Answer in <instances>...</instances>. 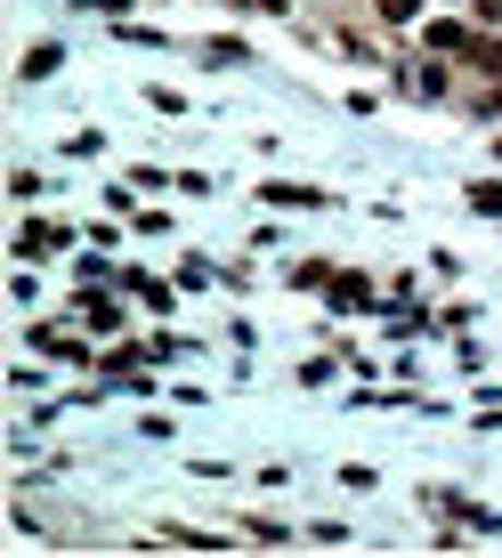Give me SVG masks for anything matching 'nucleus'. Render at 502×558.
I'll return each mask as SVG.
<instances>
[{
	"label": "nucleus",
	"instance_id": "f8f14e48",
	"mask_svg": "<svg viewBox=\"0 0 502 558\" xmlns=\"http://www.w3.org/2000/svg\"><path fill=\"white\" fill-rule=\"evenodd\" d=\"M243 534H251V543H267V550L292 543V526H276V518H243Z\"/></svg>",
	"mask_w": 502,
	"mask_h": 558
},
{
	"label": "nucleus",
	"instance_id": "f257e3e1",
	"mask_svg": "<svg viewBox=\"0 0 502 558\" xmlns=\"http://www.w3.org/2000/svg\"><path fill=\"white\" fill-rule=\"evenodd\" d=\"M478 33H487V25H478V16H462V9H438V16H421V49H430V57H454V65L478 49Z\"/></svg>",
	"mask_w": 502,
	"mask_h": 558
},
{
	"label": "nucleus",
	"instance_id": "39448f33",
	"mask_svg": "<svg viewBox=\"0 0 502 558\" xmlns=\"http://www.w3.org/2000/svg\"><path fill=\"white\" fill-rule=\"evenodd\" d=\"M113 283H122L146 316H170V307H179V283H163V276H139V267H130V276H113Z\"/></svg>",
	"mask_w": 502,
	"mask_h": 558
},
{
	"label": "nucleus",
	"instance_id": "dca6fc26",
	"mask_svg": "<svg viewBox=\"0 0 502 558\" xmlns=\"http://www.w3.org/2000/svg\"><path fill=\"white\" fill-rule=\"evenodd\" d=\"M333 486H349V494H373V486H381V477H373V470H364V461H349V470H340V477H333Z\"/></svg>",
	"mask_w": 502,
	"mask_h": 558
},
{
	"label": "nucleus",
	"instance_id": "ddd939ff",
	"mask_svg": "<svg viewBox=\"0 0 502 558\" xmlns=\"http://www.w3.org/2000/svg\"><path fill=\"white\" fill-rule=\"evenodd\" d=\"M462 203H470V210H502V186L478 179V186H462Z\"/></svg>",
	"mask_w": 502,
	"mask_h": 558
},
{
	"label": "nucleus",
	"instance_id": "20e7f679",
	"mask_svg": "<svg viewBox=\"0 0 502 558\" xmlns=\"http://www.w3.org/2000/svg\"><path fill=\"white\" fill-rule=\"evenodd\" d=\"M122 292V283H113ZM113 292H73V324H89V332H122V300Z\"/></svg>",
	"mask_w": 502,
	"mask_h": 558
},
{
	"label": "nucleus",
	"instance_id": "9b49d317",
	"mask_svg": "<svg viewBox=\"0 0 502 558\" xmlns=\"http://www.w3.org/2000/svg\"><path fill=\"white\" fill-rule=\"evenodd\" d=\"M333 307H357V316H364V307H381V292L357 276V267H340V276H333Z\"/></svg>",
	"mask_w": 502,
	"mask_h": 558
},
{
	"label": "nucleus",
	"instance_id": "f03ea898",
	"mask_svg": "<svg viewBox=\"0 0 502 558\" xmlns=\"http://www.w3.org/2000/svg\"><path fill=\"white\" fill-rule=\"evenodd\" d=\"M33 349L57 356V364H73V373H82V364H98V349H89V324H73V332H57V324H33Z\"/></svg>",
	"mask_w": 502,
	"mask_h": 558
},
{
	"label": "nucleus",
	"instance_id": "aec40b11",
	"mask_svg": "<svg viewBox=\"0 0 502 558\" xmlns=\"http://www.w3.org/2000/svg\"><path fill=\"white\" fill-rule=\"evenodd\" d=\"M494 154H502V138H494Z\"/></svg>",
	"mask_w": 502,
	"mask_h": 558
},
{
	"label": "nucleus",
	"instance_id": "6ab92c4d",
	"mask_svg": "<svg viewBox=\"0 0 502 558\" xmlns=\"http://www.w3.org/2000/svg\"><path fill=\"white\" fill-rule=\"evenodd\" d=\"M243 9H260V16H284V0H243Z\"/></svg>",
	"mask_w": 502,
	"mask_h": 558
},
{
	"label": "nucleus",
	"instance_id": "f3484780",
	"mask_svg": "<svg viewBox=\"0 0 502 558\" xmlns=\"http://www.w3.org/2000/svg\"><path fill=\"white\" fill-rule=\"evenodd\" d=\"M139 98H146L154 113H187V98H179V89H163V82H154V89H139Z\"/></svg>",
	"mask_w": 502,
	"mask_h": 558
},
{
	"label": "nucleus",
	"instance_id": "423d86ee",
	"mask_svg": "<svg viewBox=\"0 0 502 558\" xmlns=\"http://www.w3.org/2000/svg\"><path fill=\"white\" fill-rule=\"evenodd\" d=\"M260 203H276V210H324L333 195H324V186H292V179H267V186H260Z\"/></svg>",
	"mask_w": 502,
	"mask_h": 558
},
{
	"label": "nucleus",
	"instance_id": "1a4fd4ad",
	"mask_svg": "<svg viewBox=\"0 0 502 558\" xmlns=\"http://www.w3.org/2000/svg\"><path fill=\"white\" fill-rule=\"evenodd\" d=\"M364 9H373V25H381V33H414L430 0H364Z\"/></svg>",
	"mask_w": 502,
	"mask_h": 558
},
{
	"label": "nucleus",
	"instance_id": "6e6552de",
	"mask_svg": "<svg viewBox=\"0 0 502 558\" xmlns=\"http://www.w3.org/2000/svg\"><path fill=\"white\" fill-rule=\"evenodd\" d=\"M462 73H478V82H502V25L478 33V49L462 57Z\"/></svg>",
	"mask_w": 502,
	"mask_h": 558
},
{
	"label": "nucleus",
	"instance_id": "7ed1b4c3",
	"mask_svg": "<svg viewBox=\"0 0 502 558\" xmlns=\"http://www.w3.org/2000/svg\"><path fill=\"white\" fill-rule=\"evenodd\" d=\"M73 243V227H57V219H25L16 227V259H49V252H65Z\"/></svg>",
	"mask_w": 502,
	"mask_h": 558
},
{
	"label": "nucleus",
	"instance_id": "a211bd4d",
	"mask_svg": "<svg viewBox=\"0 0 502 558\" xmlns=\"http://www.w3.org/2000/svg\"><path fill=\"white\" fill-rule=\"evenodd\" d=\"M73 9H106V16H122V9H130V0H73Z\"/></svg>",
	"mask_w": 502,
	"mask_h": 558
},
{
	"label": "nucleus",
	"instance_id": "4468645a",
	"mask_svg": "<svg viewBox=\"0 0 502 558\" xmlns=\"http://www.w3.org/2000/svg\"><path fill=\"white\" fill-rule=\"evenodd\" d=\"M470 113H478V122H502V82H487V89H478V98H470Z\"/></svg>",
	"mask_w": 502,
	"mask_h": 558
},
{
	"label": "nucleus",
	"instance_id": "9d476101",
	"mask_svg": "<svg viewBox=\"0 0 502 558\" xmlns=\"http://www.w3.org/2000/svg\"><path fill=\"white\" fill-rule=\"evenodd\" d=\"M333 49L349 57V65H390V57L373 49V33H364V25H333Z\"/></svg>",
	"mask_w": 502,
	"mask_h": 558
},
{
	"label": "nucleus",
	"instance_id": "0eeeda50",
	"mask_svg": "<svg viewBox=\"0 0 502 558\" xmlns=\"http://www.w3.org/2000/svg\"><path fill=\"white\" fill-rule=\"evenodd\" d=\"M57 65H65V41H33L25 57H16V82H25V89H33V82H49V73H57Z\"/></svg>",
	"mask_w": 502,
	"mask_h": 558
},
{
	"label": "nucleus",
	"instance_id": "2eb2a0df",
	"mask_svg": "<svg viewBox=\"0 0 502 558\" xmlns=\"http://www.w3.org/2000/svg\"><path fill=\"white\" fill-rule=\"evenodd\" d=\"M211 276H219V267H211V259H187V267H179V292H203Z\"/></svg>",
	"mask_w": 502,
	"mask_h": 558
}]
</instances>
